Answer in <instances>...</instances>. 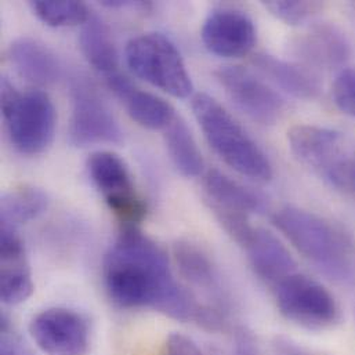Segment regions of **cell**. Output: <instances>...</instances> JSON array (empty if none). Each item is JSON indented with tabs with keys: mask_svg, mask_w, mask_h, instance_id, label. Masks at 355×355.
Returning a JSON list of instances; mask_svg holds the SVG:
<instances>
[{
	"mask_svg": "<svg viewBox=\"0 0 355 355\" xmlns=\"http://www.w3.org/2000/svg\"><path fill=\"white\" fill-rule=\"evenodd\" d=\"M205 47L221 58L248 55L256 44V26L252 18L235 8L213 10L200 31Z\"/></svg>",
	"mask_w": 355,
	"mask_h": 355,
	"instance_id": "cell-12",
	"label": "cell"
},
{
	"mask_svg": "<svg viewBox=\"0 0 355 355\" xmlns=\"http://www.w3.org/2000/svg\"><path fill=\"white\" fill-rule=\"evenodd\" d=\"M49 206L47 195L33 185H18L3 193L0 202L1 227L18 230L42 216Z\"/></svg>",
	"mask_w": 355,
	"mask_h": 355,
	"instance_id": "cell-22",
	"label": "cell"
},
{
	"mask_svg": "<svg viewBox=\"0 0 355 355\" xmlns=\"http://www.w3.org/2000/svg\"><path fill=\"white\" fill-rule=\"evenodd\" d=\"M8 58L17 73L36 86L55 83L62 72L55 53L43 42L29 36L18 37L10 44Z\"/></svg>",
	"mask_w": 355,
	"mask_h": 355,
	"instance_id": "cell-19",
	"label": "cell"
},
{
	"mask_svg": "<svg viewBox=\"0 0 355 355\" xmlns=\"http://www.w3.org/2000/svg\"><path fill=\"white\" fill-rule=\"evenodd\" d=\"M71 119L68 137L73 147L121 144L123 132L92 82L76 76L71 82Z\"/></svg>",
	"mask_w": 355,
	"mask_h": 355,
	"instance_id": "cell-7",
	"label": "cell"
},
{
	"mask_svg": "<svg viewBox=\"0 0 355 355\" xmlns=\"http://www.w3.org/2000/svg\"><path fill=\"white\" fill-rule=\"evenodd\" d=\"M295 54L304 65L321 69L343 67L352 57L353 49L346 33L332 24L311 26L293 42Z\"/></svg>",
	"mask_w": 355,
	"mask_h": 355,
	"instance_id": "cell-14",
	"label": "cell"
},
{
	"mask_svg": "<svg viewBox=\"0 0 355 355\" xmlns=\"http://www.w3.org/2000/svg\"><path fill=\"white\" fill-rule=\"evenodd\" d=\"M173 253L181 275L191 285L211 296L223 310L228 303L227 291L210 256L196 243L187 239L176 242Z\"/></svg>",
	"mask_w": 355,
	"mask_h": 355,
	"instance_id": "cell-20",
	"label": "cell"
},
{
	"mask_svg": "<svg viewBox=\"0 0 355 355\" xmlns=\"http://www.w3.org/2000/svg\"><path fill=\"white\" fill-rule=\"evenodd\" d=\"M79 44L85 58L97 72L105 78L119 72V55L111 32L97 15H90L83 24Z\"/></svg>",
	"mask_w": 355,
	"mask_h": 355,
	"instance_id": "cell-21",
	"label": "cell"
},
{
	"mask_svg": "<svg viewBox=\"0 0 355 355\" xmlns=\"http://www.w3.org/2000/svg\"><path fill=\"white\" fill-rule=\"evenodd\" d=\"M165 144L175 168L184 178H198L202 175L205 162L200 150L182 118L178 116L165 129Z\"/></svg>",
	"mask_w": 355,
	"mask_h": 355,
	"instance_id": "cell-23",
	"label": "cell"
},
{
	"mask_svg": "<svg viewBox=\"0 0 355 355\" xmlns=\"http://www.w3.org/2000/svg\"><path fill=\"white\" fill-rule=\"evenodd\" d=\"M32 12L44 24L53 28L83 25L90 18L87 6L82 1H46L29 3Z\"/></svg>",
	"mask_w": 355,
	"mask_h": 355,
	"instance_id": "cell-24",
	"label": "cell"
},
{
	"mask_svg": "<svg viewBox=\"0 0 355 355\" xmlns=\"http://www.w3.org/2000/svg\"><path fill=\"white\" fill-rule=\"evenodd\" d=\"M165 355H203L198 346L184 335H171L166 342Z\"/></svg>",
	"mask_w": 355,
	"mask_h": 355,
	"instance_id": "cell-28",
	"label": "cell"
},
{
	"mask_svg": "<svg viewBox=\"0 0 355 355\" xmlns=\"http://www.w3.org/2000/svg\"><path fill=\"white\" fill-rule=\"evenodd\" d=\"M129 68L151 86L187 98L193 92L192 79L176 44L164 33L148 32L132 37L125 49Z\"/></svg>",
	"mask_w": 355,
	"mask_h": 355,
	"instance_id": "cell-6",
	"label": "cell"
},
{
	"mask_svg": "<svg viewBox=\"0 0 355 355\" xmlns=\"http://www.w3.org/2000/svg\"><path fill=\"white\" fill-rule=\"evenodd\" d=\"M1 114L12 146L24 155L43 154L53 143L57 116L47 93L33 89L19 93L1 79Z\"/></svg>",
	"mask_w": 355,
	"mask_h": 355,
	"instance_id": "cell-5",
	"label": "cell"
},
{
	"mask_svg": "<svg viewBox=\"0 0 355 355\" xmlns=\"http://www.w3.org/2000/svg\"><path fill=\"white\" fill-rule=\"evenodd\" d=\"M110 299L122 309H150L181 322L198 321L202 306L182 288L164 250L137 227H125L103 266Z\"/></svg>",
	"mask_w": 355,
	"mask_h": 355,
	"instance_id": "cell-1",
	"label": "cell"
},
{
	"mask_svg": "<svg viewBox=\"0 0 355 355\" xmlns=\"http://www.w3.org/2000/svg\"><path fill=\"white\" fill-rule=\"evenodd\" d=\"M274 353L275 355H321L291 339L277 338L274 342Z\"/></svg>",
	"mask_w": 355,
	"mask_h": 355,
	"instance_id": "cell-29",
	"label": "cell"
},
{
	"mask_svg": "<svg viewBox=\"0 0 355 355\" xmlns=\"http://www.w3.org/2000/svg\"><path fill=\"white\" fill-rule=\"evenodd\" d=\"M203 189L213 213H232L249 217L267 209L266 198L252 188L211 169L203 178Z\"/></svg>",
	"mask_w": 355,
	"mask_h": 355,
	"instance_id": "cell-18",
	"label": "cell"
},
{
	"mask_svg": "<svg viewBox=\"0 0 355 355\" xmlns=\"http://www.w3.org/2000/svg\"><path fill=\"white\" fill-rule=\"evenodd\" d=\"M192 111L209 146L225 165L254 181L272 178V166L264 151L213 97L196 94Z\"/></svg>",
	"mask_w": 355,
	"mask_h": 355,
	"instance_id": "cell-3",
	"label": "cell"
},
{
	"mask_svg": "<svg viewBox=\"0 0 355 355\" xmlns=\"http://www.w3.org/2000/svg\"><path fill=\"white\" fill-rule=\"evenodd\" d=\"M279 313L307 329H327L339 318V309L331 292L317 281L295 272L274 286Z\"/></svg>",
	"mask_w": 355,
	"mask_h": 355,
	"instance_id": "cell-8",
	"label": "cell"
},
{
	"mask_svg": "<svg viewBox=\"0 0 355 355\" xmlns=\"http://www.w3.org/2000/svg\"><path fill=\"white\" fill-rule=\"evenodd\" d=\"M105 79L129 116L140 126L150 130H165L178 118L175 108L166 100L137 87L121 72Z\"/></svg>",
	"mask_w": 355,
	"mask_h": 355,
	"instance_id": "cell-16",
	"label": "cell"
},
{
	"mask_svg": "<svg viewBox=\"0 0 355 355\" xmlns=\"http://www.w3.org/2000/svg\"><path fill=\"white\" fill-rule=\"evenodd\" d=\"M29 334L44 354L87 355L90 352L89 322L71 309L43 310L32 318Z\"/></svg>",
	"mask_w": 355,
	"mask_h": 355,
	"instance_id": "cell-11",
	"label": "cell"
},
{
	"mask_svg": "<svg viewBox=\"0 0 355 355\" xmlns=\"http://www.w3.org/2000/svg\"><path fill=\"white\" fill-rule=\"evenodd\" d=\"M232 355H259L253 336L245 329L238 331L235 335Z\"/></svg>",
	"mask_w": 355,
	"mask_h": 355,
	"instance_id": "cell-30",
	"label": "cell"
},
{
	"mask_svg": "<svg viewBox=\"0 0 355 355\" xmlns=\"http://www.w3.org/2000/svg\"><path fill=\"white\" fill-rule=\"evenodd\" d=\"M216 78L234 105L252 121L274 125L284 115V98L249 69L227 65L216 71Z\"/></svg>",
	"mask_w": 355,
	"mask_h": 355,
	"instance_id": "cell-10",
	"label": "cell"
},
{
	"mask_svg": "<svg viewBox=\"0 0 355 355\" xmlns=\"http://www.w3.org/2000/svg\"><path fill=\"white\" fill-rule=\"evenodd\" d=\"M292 154L332 188L355 198V137L329 128L297 125L288 132Z\"/></svg>",
	"mask_w": 355,
	"mask_h": 355,
	"instance_id": "cell-4",
	"label": "cell"
},
{
	"mask_svg": "<svg viewBox=\"0 0 355 355\" xmlns=\"http://www.w3.org/2000/svg\"><path fill=\"white\" fill-rule=\"evenodd\" d=\"M257 71L271 83L299 100H315L322 92L318 73L300 62L288 61L268 53H259L253 58Z\"/></svg>",
	"mask_w": 355,
	"mask_h": 355,
	"instance_id": "cell-17",
	"label": "cell"
},
{
	"mask_svg": "<svg viewBox=\"0 0 355 355\" xmlns=\"http://www.w3.org/2000/svg\"><path fill=\"white\" fill-rule=\"evenodd\" d=\"M33 292V282L24 242L18 230H0V297L7 306L26 302Z\"/></svg>",
	"mask_w": 355,
	"mask_h": 355,
	"instance_id": "cell-13",
	"label": "cell"
},
{
	"mask_svg": "<svg viewBox=\"0 0 355 355\" xmlns=\"http://www.w3.org/2000/svg\"><path fill=\"white\" fill-rule=\"evenodd\" d=\"M272 221L322 274L355 284V245L349 235L322 217L293 206L279 209Z\"/></svg>",
	"mask_w": 355,
	"mask_h": 355,
	"instance_id": "cell-2",
	"label": "cell"
},
{
	"mask_svg": "<svg viewBox=\"0 0 355 355\" xmlns=\"http://www.w3.org/2000/svg\"><path fill=\"white\" fill-rule=\"evenodd\" d=\"M336 107L355 119V68H346L339 72L332 87Z\"/></svg>",
	"mask_w": 355,
	"mask_h": 355,
	"instance_id": "cell-26",
	"label": "cell"
},
{
	"mask_svg": "<svg viewBox=\"0 0 355 355\" xmlns=\"http://www.w3.org/2000/svg\"><path fill=\"white\" fill-rule=\"evenodd\" d=\"M257 277L272 288L282 279L297 272V264L285 245L270 231L254 228L239 243Z\"/></svg>",
	"mask_w": 355,
	"mask_h": 355,
	"instance_id": "cell-15",
	"label": "cell"
},
{
	"mask_svg": "<svg viewBox=\"0 0 355 355\" xmlns=\"http://www.w3.org/2000/svg\"><path fill=\"white\" fill-rule=\"evenodd\" d=\"M264 7L271 11L278 19L289 24L299 25L315 15L322 4L318 1H266Z\"/></svg>",
	"mask_w": 355,
	"mask_h": 355,
	"instance_id": "cell-25",
	"label": "cell"
},
{
	"mask_svg": "<svg viewBox=\"0 0 355 355\" xmlns=\"http://www.w3.org/2000/svg\"><path fill=\"white\" fill-rule=\"evenodd\" d=\"M0 355H33L25 342L15 334L8 322L1 320V336H0Z\"/></svg>",
	"mask_w": 355,
	"mask_h": 355,
	"instance_id": "cell-27",
	"label": "cell"
},
{
	"mask_svg": "<svg viewBox=\"0 0 355 355\" xmlns=\"http://www.w3.org/2000/svg\"><path fill=\"white\" fill-rule=\"evenodd\" d=\"M87 171L105 203L125 227H136L144 220L147 203L137 191L129 168L116 154L110 151L92 154L87 159Z\"/></svg>",
	"mask_w": 355,
	"mask_h": 355,
	"instance_id": "cell-9",
	"label": "cell"
}]
</instances>
